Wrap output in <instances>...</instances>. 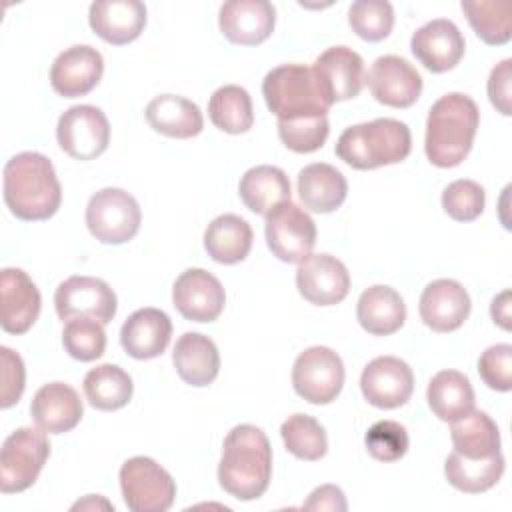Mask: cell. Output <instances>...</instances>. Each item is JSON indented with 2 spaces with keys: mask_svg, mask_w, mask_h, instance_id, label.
Segmentation results:
<instances>
[{
  "mask_svg": "<svg viewBox=\"0 0 512 512\" xmlns=\"http://www.w3.org/2000/svg\"><path fill=\"white\" fill-rule=\"evenodd\" d=\"M142 222V212L132 194L122 188L98 190L86 206V226L102 244H124L132 240Z\"/></svg>",
  "mask_w": 512,
  "mask_h": 512,
  "instance_id": "cell-7",
  "label": "cell"
},
{
  "mask_svg": "<svg viewBox=\"0 0 512 512\" xmlns=\"http://www.w3.org/2000/svg\"><path fill=\"white\" fill-rule=\"evenodd\" d=\"M172 336V322L166 312L158 308H140L132 312L120 330V344L128 356L136 360H150L160 356Z\"/></svg>",
  "mask_w": 512,
  "mask_h": 512,
  "instance_id": "cell-25",
  "label": "cell"
},
{
  "mask_svg": "<svg viewBox=\"0 0 512 512\" xmlns=\"http://www.w3.org/2000/svg\"><path fill=\"white\" fill-rule=\"evenodd\" d=\"M480 112L476 102L460 92L440 96L428 110L424 150L438 168L458 166L470 152Z\"/></svg>",
  "mask_w": 512,
  "mask_h": 512,
  "instance_id": "cell-3",
  "label": "cell"
},
{
  "mask_svg": "<svg viewBox=\"0 0 512 512\" xmlns=\"http://www.w3.org/2000/svg\"><path fill=\"white\" fill-rule=\"evenodd\" d=\"M280 436L286 450L308 462L320 460L328 450V438L324 426L308 414H292L280 426Z\"/></svg>",
  "mask_w": 512,
  "mask_h": 512,
  "instance_id": "cell-38",
  "label": "cell"
},
{
  "mask_svg": "<svg viewBox=\"0 0 512 512\" xmlns=\"http://www.w3.org/2000/svg\"><path fill=\"white\" fill-rule=\"evenodd\" d=\"M4 202L20 220H48L62 202L52 162L40 152H20L4 166Z\"/></svg>",
  "mask_w": 512,
  "mask_h": 512,
  "instance_id": "cell-2",
  "label": "cell"
},
{
  "mask_svg": "<svg viewBox=\"0 0 512 512\" xmlns=\"http://www.w3.org/2000/svg\"><path fill=\"white\" fill-rule=\"evenodd\" d=\"M306 510H332V512H344L348 508L344 492L334 484H324L308 496L304 502Z\"/></svg>",
  "mask_w": 512,
  "mask_h": 512,
  "instance_id": "cell-47",
  "label": "cell"
},
{
  "mask_svg": "<svg viewBox=\"0 0 512 512\" xmlns=\"http://www.w3.org/2000/svg\"><path fill=\"white\" fill-rule=\"evenodd\" d=\"M426 400L442 422H454L474 410L472 384L458 370H440L428 384Z\"/></svg>",
  "mask_w": 512,
  "mask_h": 512,
  "instance_id": "cell-32",
  "label": "cell"
},
{
  "mask_svg": "<svg viewBox=\"0 0 512 512\" xmlns=\"http://www.w3.org/2000/svg\"><path fill=\"white\" fill-rule=\"evenodd\" d=\"M276 24V10L268 0H230L220 6L218 26L228 42L256 46Z\"/></svg>",
  "mask_w": 512,
  "mask_h": 512,
  "instance_id": "cell-19",
  "label": "cell"
},
{
  "mask_svg": "<svg viewBox=\"0 0 512 512\" xmlns=\"http://www.w3.org/2000/svg\"><path fill=\"white\" fill-rule=\"evenodd\" d=\"M348 24L366 42L384 40L394 26V8L386 0H358L348 8Z\"/></svg>",
  "mask_w": 512,
  "mask_h": 512,
  "instance_id": "cell-40",
  "label": "cell"
},
{
  "mask_svg": "<svg viewBox=\"0 0 512 512\" xmlns=\"http://www.w3.org/2000/svg\"><path fill=\"white\" fill-rule=\"evenodd\" d=\"M266 244L288 264H300L316 244L314 220L292 200H284L266 214Z\"/></svg>",
  "mask_w": 512,
  "mask_h": 512,
  "instance_id": "cell-10",
  "label": "cell"
},
{
  "mask_svg": "<svg viewBox=\"0 0 512 512\" xmlns=\"http://www.w3.org/2000/svg\"><path fill=\"white\" fill-rule=\"evenodd\" d=\"M330 132L328 116H312L298 120H278V136L286 148L298 154L316 152L324 146Z\"/></svg>",
  "mask_w": 512,
  "mask_h": 512,
  "instance_id": "cell-41",
  "label": "cell"
},
{
  "mask_svg": "<svg viewBox=\"0 0 512 512\" xmlns=\"http://www.w3.org/2000/svg\"><path fill=\"white\" fill-rule=\"evenodd\" d=\"M292 386L310 404H330L344 386L342 358L328 346H310L292 366Z\"/></svg>",
  "mask_w": 512,
  "mask_h": 512,
  "instance_id": "cell-9",
  "label": "cell"
},
{
  "mask_svg": "<svg viewBox=\"0 0 512 512\" xmlns=\"http://www.w3.org/2000/svg\"><path fill=\"white\" fill-rule=\"evenodd\" d=\"M56 138L70 158L94 160L110 144V124L100 108L78 104L58 118Z\"/></svg>",
  "mask_w": 512,
  "mask_h": 512,
  "instance_id": "cell-11",
  "label": "cell"
},
{
  "mask_svg": "<svg viewBox=\"0 0 512 512\" xmlns=\"http://www.w3.org/2000/svg\"><path fill=\"white\" fill-rule=\"evenodd\" d=\"M262 94L266 106L278 120L326 116L332 106L312 68L304 64H282L272 68L264 76Z\"/></svg>",
  "mask_w": 512,
  "mask_h": 512,
  "instance_id": "cell-5",
  "label": "cell"
},
{
  "mask_svg": "<svg viewBox=\"0 0 512 512\" xmlns=\"http://www.w3.org/2000/svg\"><path fill=\"white\" fill-rule=\"evenodd\" d=\"M0 302L2 330L8 334H24L38 320L42 298L24 270L4 268L0 274Z\"/></svg>",
  "mask_w": 512,
  "mask_h": 512,
  "instance_id": "cell-21",
  "label": "cell"
},
{
  "mask_svg": "<svg viewBox=\"0 0 512 512\" xmlns=\"http://www.w3.org/2000/svg\"><path fill=\"white\" fill-rule=\"evenodd\" d=\"M420 318L434 332L458 330L470 314L466 288L450 278L430 282L420 296Z\"/></svg>",
  "mask_w": 512,
  "mask_h": 512,
  "instance_id": "cell-22",
  "label": "cell"
},
{
  "mask_svg": "<svg viewBox=\"0 0 512 512\" xmlns=\"http://www.w3.org/2000/svg\"><path fill=\"white\" fill-rule=\"evenodd\" d=\"M134 392V384L128 372L116 364H100L84 376V396L90 406L98 410L124 408Z\"/></svg>",
  "mask_w": 512,
  "mask_h": 512,
  "instance_id": "cell-34",
  "label": "cell"
},
{
  "mask_svg": "<svg viewBox=\"0 0 512 512\" xmlns=\"http://www.w3.org/2000/svg\"><path fill=\"white\" fill-rule=\"evenodd\" d=\"M410 48L426 70L440 74L452 70L462 60L466 42L452 20L436 18L412 34Z\"/></svg>",
  "mask_w": 512,
  "mask_h": 512,
  "instance_id": "cell-17",
  "label": "cell"
},
{
  "mask_svg": "<svg viewBox=\"0 0 512 512\" xmlns=\"http://www.w3.org/2000/svg\"><path fill=\"white\" fill-rule=\"evenodd\" d=\"M120 488L132 512H166L176 498V482L148 456H134L122 464Z\"/></svg>",
  "mask_w": 512,
  "mask_h": 512,
  "instance_id": "cell-8",
  "label": "cell"
},
{
  "mask_svg": "<svg viewBox=\"0 0 512 512\" xmlns=\"http://www.w3.org/2000/svg\"><path fill=\"white\" fill-rule=\"evenodd\" d=\"M486 204L484 188L474 180H454L442 192V208L456 222L476 220Z\"/></svg>",
  "mask_w": 512,
  "mask_h": 512,
  "instance_id": "cell-42",
  "label": "cell"
},
{
  "mask_svg": "<svg viewBox=\"0 0 512 512\" xmlns=\"http://www.w3.org/2000/svg\"><path fill=\"white\" fill-rule=\"evenodd\" d=\"M84 406L78 392L64 382H48L36 390L30 414L38 428L48 434H64L78 426Z\"/></svg>",
  "mask_w": 512,
  "mask_h": 512,
  "instance_id": "cell-24",
  "label": "cell"
},
{
  "mask_svg": "<svg viewBox=\"0 0 512 512\" xmlns=\"http://www.w3.org/2000/svg\"><path fill=\"white\" fill-rule=\"evenodd\" d=\"M50 456V442L42 428L24 426L14 430L0 452V490L2 494L24 492L30 488Z\"/></svg>",
  "mask_w": 512,
  "mask_h": 512,
  "instance_id": "cell-6",
  "label": "cell"
},
{
  "mask_svg": "<svg viewBox=\"0 0 512 512\" xmlns=\"http://www.w3.org/2000/svg\"><path fill=\"white\" fill-rule=\"evenodd\" d=\"M298 194L304 208L328 214L342 206L348 194V182L340 170L330 164L314 162L298 174Z\"/></svg>",
  "mask_w": 512,
  "mask_h": 512,
  "instance_id": "cell-28",
  "label": "cell"
},
{
  "mask_svg": "<svg viewBox=\"0 0 512 512\" xmlns=\"http://www.w3.org/2000/svg\"><path fill=\"white\" fill-rule=\"evenodd\" d=\"M240 198L248 210L266 216L274 206L290 200V180L278 166L260 164L244 172L238 186Z\"/></svg>",
  "mask_w": 512,
  "mask_h": 512,
  "instance_id": "cell-30",
  "label": "cell"
},
{
  "mask_svg": "<svg viewBox=\"0 0 512 512\" xmlns=\"http://www.w3.org/2000/svg\"><path fill=\"white\" fill-rule=\"evenodd\" d=\"M356 318L368 334L388 336L402 328L406 320V304L394 288L376 284L360 294Z\"/></svg>",
  "mask_w": 512,
  "mask_h": 512,
  "instance_id": "cell-27",
  "label": "cell"
},
{
  "mask_svg": "<svg viewBox=\"0 0 512 512\" xmlns=\"http://www.w3.org/2000/svg\"><path fill=\"white\" fill-rule=\"evenodd\" d=\"M172 362L178 376L196 388L212 384L220 372V354L216 344L198 332H186L176 340Z\"/></svg>",
  "mask_w": 512,
  "mask_h": 512,
  "instance_id": "cell-26",
  "label": "cell"
},
{
  "mask_svg": "<svg viewBox=\"0 0 512 512\" xmlns=\"http://www.w3.org/2000/svg\"><path fill=\"white\" fill-rule=\"evenodd\" d=\"M462 10L476 36L490 44L502 46L512 38V6L496 0H462Z\"/></svg>",
  "mask_w": 512,
  "mask_h": 512,
  "instance_id": "cell-37",
  "label": "cell"
},
{
  "mask_svg": "<svg viewBox=\"0 0 512 512\" xmlns=\"http://www.w3.org/2000/svg\"><path fill=\"white\" fill-rule=\"evenodd\" d=\"M510 84H512V60L506 58L492 68L490 78H488V98H490L492 106L504 116L512 114Z\"/></svg>",
  "mask_w": 512,
  "mask_h": 512,
  "instance_id": "cell-46",
  "label": "cell"
},
{
  "mask_svg": "<svg viewBox=\"0 0 512 512\" xmlns=\"http://www.w3.org/2000/svg\"><path fill=\"white\" fill-rule=\"evenodd\" d=\"M62 344H64V350L74 360L92 362L100 358L106 350L104 324L88 316L66 320V326L62 332Z\"/></svg>",
  "mask_w": 512,
  "mask_h": 512,
  "instance_id": "cell-39",
  "label": "cell"
},
{
  "mask_svg": "<svg viewBox=\"0 0 512 512\" xmlns=\"http://www.w3.org/2000/svg\"><path fill=\"white\" fill-rule=\"evenodd\" d=\"M172 302L186 320L212 322L222 314L226 294L214 274L204 268H188L174 282Z\"/></svg>",
  "mask_w": 512,
  "mask_h": 512,
  "instance_id": "cell-14",
  "label": "cell"
},
{
  "mask_svg": "<svg viewBox=\"0 0 512 512\" xmlns=\"http://www.w3.org/2000/svg\"><path fill=\"white\" fill-rule=\"evenodd\" d=\"M272 478V448L266 434L252 424L234 426L224 438L218 482L238 500L260 498Z\"/></svg>",
  "mask_w": 512,
  "mask_h": 512,
  "instance_id": "cell-1",
  "label": "cell"
},
{
  "mask_svg": "<svg viewBox=\"0 0 512 512\" xmlns=\"http://www.w3.org/2000/svg\"><path fill=\"white\" fill-rule=\"evenodd\" d=\"M360 390L368 404L392 410L406 404L414 390L412 368L396 356H378L366 364L360 376Z\"/></svg>",
  "mask_w": 512,
  "mask_h": 512,
  "instance_id": "cell-13",
  "label": "cell"
},
{
  "mask_svg": "<svg viewBox=\"0 0 512 512\" xmlns=\"http://www.w3.org/2000/svg\"><path fill=\"white\" fill-rule=\"evenodd\" d=\"M412 148L410 128L394 118H376L346 128L336 142V156L356 170L402 162Z\"/></svg>",
  "mask_w": 512,
  "mask_h": 512,
  "instance_id": "cell-4",
  "label": "cell"
},
{
  "mask_svg": "<svg viewBox=\"0 0 512 512\" xmlns=\"http://www.w3.org/2000/svg\"><path fill=\"white\" fill-rule=\"evenodd\" d=\"M146 120L152 130L180 140L192 138L204 128L200 108L192 100L174 94L152 98L146 106Z\"/></svg>",
  "mask_w": 512,
  "mask_h": 512,
  "instance_id": "cell-29",
  "label": "cell"
},
{
  "mask_svg": "<svg viewBox=\"0 0 512 512\" xmlns=\"http://www.w3.org/2000/svg\"><path fill=\"white\" fill-rule=\"evenodd\" d=\"M54 306L60 320L88 316L108 324L112 322L118 304L114 290L104 280L92 276H70L58 284Z\"/></svg>",
  "mask_w": 512,
  "mask_h": 512,
  "instance_id": "cell-12",
  "label": "cell"
},
{
  "mask_svg": "<svg viewBox=\"0 0 512 512\" xmlns=\"http://www.w3.org/2000/svg\"><path fill=\"white\" fill-rule=\"evenodd\" d=\"M478 374L488 388L508 392L512 388V346L494 344L486 348L478 358Z\"/></svg>",
  "mask_w": 512,
  "mask_h": 512,
  "instance_id": "cell-44",
  "label": "cell"
},
{
  "mask_svg": "<svg viewBox=\"0 0 512 512\" xmlns=\"http://www.w3.org/2000/svg\"><path fill=\"white\" fill-rule=\"evenodd\" d=\"M2 356V396H0V406L10 408L14 406L22 392H24V362L22 358L10 350L8 346L0 348Z\"/></svg>",
  "mask_w": 512,
  "mask_h": 512,
  "instance_id": "cell-45",
  "label": "cell"
},
{
  "mask_svg": "<svg viewBox=\"0 0 512 512\" xmlns=\"http://www.w3.org/2000/svg\"><path fill=\"white\" fill-rule=\"evenodd\" d=\"M364 80L374 100L390 108H408L422 92V78L416 68L394 54L376 58Z\"/></svg>",
  "mask_w": 512,
  "mask_h": 512,
  "instance_id": "cell-16",
  "label": "cell"
},
{
  "mask_svg": "<svg viewBox=\"0 0 512 512\" xmlns=\"http://www.w3.org/2000/svg\"><path fill=\"white\" fill-rule=\"evenodd\" d=\"M364 442L372 458L380 462H396L408 450V432L400 422L380 420L368 428Z\"/></svg>",
  "mask_w": 512,
  "mask_h": 512,
  "instance_id": "cell-43",
  "label": "cell"
},
{
  "mask_svg": "<svg viewBox=\"0 0 512 512\" xmlns=\"http://www.w3.org/2000/svg\"><path fill=\"white\" fill-rule=\"evenodd\" d=\"M102 72V54L88 44H76L60 52L52 62L50 84L60 96L78 98L96 88Z\"/></svg>",
  "mask_w": 512,
  "mask_h": 512,
  "instance_id": "cell-18",
  "label": "cell"
},
{
  "mask_svg": "<svg viewBox=\"0 0 512 512\" xmlns=\"http://www.w3.org/2000/svg\"><path fill=\"white\" fill-rule=\"evenodd\" d=\"M296 286L310 304L334 306L348 296L350 274L336 256L310 254L298 264Z\"/></svg>",
  "mask_w": 512,
  "mask_h": 512,
  "instance_id": "cell-15",
  "label": "cell"
},
{
  "mask_svg": "<svg viewBox=\"0 0 512 512\" xmlns=\"http://www.w3.org/2000/svg\"><path fill=\"white\" fill-rule=\"evenodd\" d=\"M490 314H492L494 322H496L500 328L510 330V290H504L502 294H498V296L492 300Z\"/></svg>",
  "mask_w": 512,
  "mask_h": 512,
  "instance_id": "cell-48",
  "label": "cell"
},
{
  "mask_svg": "<svg viewBox=\"0 0 512 512\" xmlns=\"http://www.w3.org/2000/svg\"><path fill=\"white\" fill-rule=\"evenodd\" d=\"M312 72L332 104L358 96L364 86V60L348 46L324 50L314 60Z\"/></svg>",
  "mask_w": 512,
  "mask_h": 512,
  "instance_id": "cell-20",
  "label": "cell"
},
{
  "mask_svg": "<svg viewBox=\"0 0 512 512\" xmlns=\"http://www.w3.org/2000/svg\"><path fill=\"white\" fill-rule=\"evenodd\" d=\"M90 28L108 44L136 40L146 26V6L138 0H98L90 4Z\"/></svg>",
  "mask_w": 512,
  "mask_h": 512,
  "instance_id": "cell-23",
  "label": "cell"
},
{
  "mask_svg": "<svg viewBox=\"0 0 512 512\" xmlns=\"http://www.w3.org/2000/svg\"><path fill=\"white\" fill-rule=\"evenodd\" d=\"M450 438L454 452L464 458L480 460L500 452V432L496 422L482 410H470L452 422Z\"/></svg>",
  "mask_w": 512,
  "mask_h": 512,
  "instance_id": "cell-33",
  "label": "cell"
},
{
  "mask_svg": "<svg viewBox=\"0 0 512 512\" xmlns=\"http://www.w3.org/2000/svg\"><path fill=\"white\" fill-rule=\"evenodd\" d=\"M208 116L216 128L226 134H244L254 124L252 98L248 90L236 84L218 88L208 102Z\"/></svg>",
  "mask_w": 512,
  "mask_h": 512,
  "instance_id": "cell-36",
  "label": "cell"
},
{
  "mask_svg": "<svg viewBox=\"0 0 512 512\" xmlns=\"http://www.w3.org/2000/svg\"><path fill=\"white\" fill-rule=\"evenodd\" d=\"M502 472H504L502 452L490 458H480V460H470L460 456L458 452H452L444 464L446 480L456 490L468 492V494H480L490 490L500 480Z\"/></svg>",
  "mask_w": 512,
  "mask_h": 512,
  "instance_id": "cell-35",
  "label": "cell"
},
{
  "mask_svg": "<svg viewBox=\"0 0 512 512\" xmlns=\"http://www.w3.org/2000/svg\"><path fill=\"white\" fill-rule=\"evenodd\" d=\"M252 228L236 214H222L214 218L204 232V248L218 264L242 262L252 248Z\"/></svg>",
  "mask_w": 512,
  "mask_h": 512,
  "instance_id": "cell-31",
  "label": "cell"
}]
</instances>
